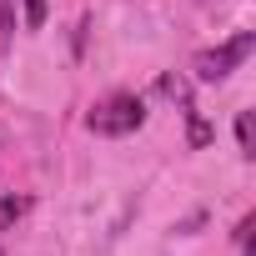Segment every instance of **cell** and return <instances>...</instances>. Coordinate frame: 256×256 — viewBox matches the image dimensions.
Returning a JSON list of instances; mask_svg holds the SVG:
<instances>
[{
  "mask_svg": "<svg viewBox=\"0 0 256 256\" xmlns=\"http://www.w3.org/2000/svg\"><path fill=\"white\" fill-rule=\"evenodd\" d=\"M26 211H30V196H6V201H0V231H6V226H16Z\"/></svg>",
  "mask_w": 256,
  "mask_h": 256,
  "instance_id": "cell-3",
  "label": "cell"
},
{
  "mask_svg": "<svg viewBox=\"0 0 256 256\" xmlns=\"http://www.w3.org/2000/svg\"><path fill=\"white\" fill-rule=\"evenodd\" d=\"M236 146H241V156H256V151H251V110L236 116Z\"/></svg>",
  "mask_w": 256,
  "mask_h": 256,
  "instance_id": "cell-5",
  "label": "cell"
},
{
  "mask_svg": "<svg viewBox=\"0 0 256 256\" xmlns=\"http://www.w3.org/2000/svg\"><path fill=\"white\" fill-rule=\"evenodd\" d=\"M16 40V0H0V46Z\"/></svg>",
  "mask_w": 256,
  "mask_h": 256,
  "instance_id": "cell-4",
  "label": "cell"
},
{
  "mask_svg": "<svg viewBox=\"0 0 256 256\" xmlns=\"http://www.w3.org/2000/svg\"><path fill=\"white\" fill-rule=\"evenodd\" d=\"M186 120H191V146H206V141H211V126H206L191 106H186Z\"/></svg>",
  "mask_w": 256,
  "mask_h": 256,
  "instance_id": "cell-7",
  "label": "cell"
},
{
  "mask_svg": "<svg viewBox=\"0 0 256 256\" xmlns=\"http://www.w3.org/2000/svg\"><path fill=\"white\" fill-rule=\"evenodd\" d=\"M46 26V0H26V30H40Z\"/></svg>",
  "mask_w": 256,
  "mask_h": 256,
  "instance_id": "cell-8",
  "label": "cell"
},
{
  "mask_svg": "<svg viewBox=\"0 0 256 256\" xmlns=\"http://www.w3.org/2000/svg\"><path fill=\"white\" fill-rule=\"evenodd\" d=\"M251 50H256V30H241V36H231L226 46L201 50V56H196V80H226Z\"/></svg>",
  "mask_w": 256,
  "mask_h": 256,
  "instance_id": "cell-2",
  "label": "cell"
},
{
  "mask_svg": "<svg viewBox=\"0 0 256 256\" xmlns=\"http://www.w3.org/2000/svg\"><path fill=\"white\" fill-rule=\"evenodd\" d=\"M141 120H146V100L131 96V90L100 100V106L86 116V126H90L96 136H131V131H141Z\"/></svg>",
  "mask_w": 256,
  "mask_h": 256,
  "instance_id": "cell-1",
  "label": "cell"
},
{
  "mask_svg": "<svg viewBox=\"0 0 256 256\" xmlns=\"http://www.w3.org/2000/svg\"><path fill=\"white\" fill-rule=\"evenodd\" d=\"M161 96H171V100L191 106V90H186V80H176V76H161Z\"/></svg>",
  "mask_w": 256,
  "mask_h": 256,
  "instance_id": "cell-6",
  "label": "cell"
}]
</instances>
